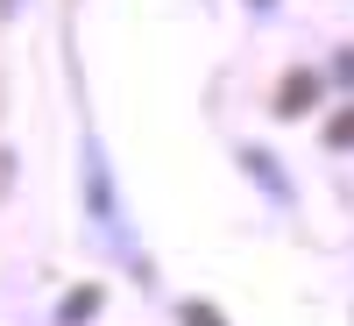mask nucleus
<instances>
[{
	"label": "nucleus",
	"instance_id": "1",
	"mask_svg": "<svg viewBox=\"0 0 354 326\" xmlns=\"http://www.w3.org/2000/svg\"><path fill=\"white\" fill-rule=\"evenodd\" d=\"M305 93H312V78L298 71V78H290V85H283V114H298V107H305Z\"/></svg>",
	"mask_w": 354,
	"mask_h": 326
},
{
	"label": "nucleus",
	"instance_id": "2",
	"mask_svg": "<svg viewBox=\"0 0 354 326\" xmlns=\"http://www.w3.org/2000/svg\"><path fill=\"white\" fill-rule=\"evenodd\" d=\"M185 326H220V312H205V305H185Z\"/></svg>",
	"mask_w": 354,
	"mask_h": 326
},
{
	"label": "nucleus",
	"instance_id": "3",
	"mask_svg": "<svg viewBox=\"0 0 354 326\" xmlns=\"http://www.w3.org/2000/svg\"><path fill=\"white\" fill-rule=\"evenodd\" d=\"M333 142H354V114H340V121H333Z\"/></svg>",
	"mask_w": 354,
	"mask_h": 326
}]
</instances>
